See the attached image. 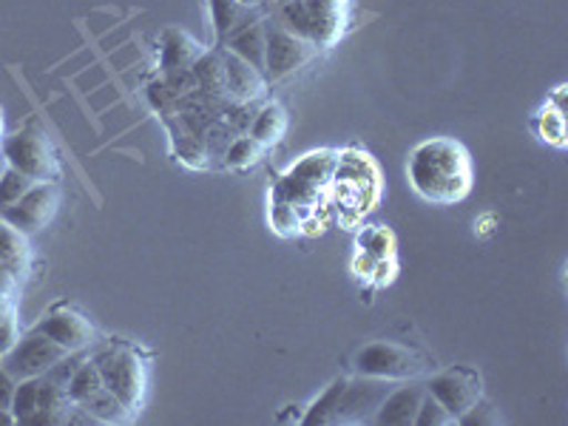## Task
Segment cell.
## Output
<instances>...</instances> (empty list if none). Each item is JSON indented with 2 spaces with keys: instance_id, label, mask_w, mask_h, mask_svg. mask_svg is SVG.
<instances>
[{
  "instance_id": "cell-41",
  "label": "cell",
  "mask_w": 568,
  "mask_h": 426,
  "mask_svg": "<svg viewBox=\"0 0 568 426\" xmlns=\"http://www.w3.org/2000/svg\"><path fill=\"white\" fill-rule=\"evenodd\" d=\"M338 3H349V0H338Z\"/></svg>"
},
{
  "instance_id": "cell-13",
  "label": "cell",
  "mask_w": 568,
  "mask_h": 426,
  "mask_svg": "<svg viewBox=\"0 0 568 426\" xmlns=\"http://www.w3.org/2000/svg\"><path fill=\"white\" fill-rule=\"evenodd\" d=\"M389 387H393V382L367 378V375H358L355 382H347V389H344L333 424H373L375 413L382 407Z\"/></svg>"
},
{
  "instance_id": "cell-22",
  "label": "cell",
  "mask_w": 568,
  "mask_h": 426,
  "mask_svg": "<svg viewBox=\"0 0 568 426\" xmlns=\"http://www.w3.org/2000/svg\"><path fill=\"white\" fill-rule=\"evenodd\" d=\"M284 131H287V111L276 100L253 111V120L247 125V136H253L262 149H273L284 136Z\"/></svg>"
},
{
  "instance_id": "cell-10",
  "label": "cell",
  "mask_w": 568,
  "mask_h": 426,
  "mask_svg": "<svg viewBox=\"0 0 568 426\" xmlns=\"http://www.w3.org/2000/svg\"><path fill=\"white\" fill-rule=\"evenodd\" d=\"M65 355L71 353H65L52 338L43 336L40 329L32 327L7 353L0 355V367L9 369L18 382H23V378H40V375H45L54 364L63 362Z\"/></svg>"
},
{
  "instance_id": "cell-19",
  "label": "cell",
  "mask_w": 568,
  "mask_h": 426,
  "mask_svg": "<svg viewBox=\"0 0 568 426\" xmlns=\"http://www.w3.org/2000/svg\"><path fill=\"white\" fill-rule=\"evenodd\" d=\"M191 74L196 80V91L207 94L213 100H227V85H225V63H222L220 45L205 49L191 65Z\"/></svg>"
},
{
  "instance_id": "cell-26",
  "label": "cell",
  "mask_w": 568,
  "mask_h": 426,
  "mask_svg": "<svg viewBox=\"0 0 568 426\" xmlns=\"http://www.w3.org/2000/svg\"><path fill=\"white\" fill-rule=\"evenodd\" d=\"M267 149H262L253 136L247 134H236L231 142H227L225 154H222V160H225L227 169L233 171H247L253 169L258 160H262V154H265Z\"/></svg>"
},
{
  "instance_id": "cell-32",
  "label": "cell",
  "mask_w": 568,
  "mask_h": 426,
  "mask_svg": "<svg viewBox=\"0 0 568 426\" xmlns=\"http://www.w3.org/2000/svg\"><path fill=\"white\" fill-rule=\"evenodd\" d=\"M395 276H398V256L375 258L373 273H369L367 284L373 287V291H384V287H389V284L395 282Z\"/></svg>"
},
{
  "instance_id": "cell-7",
  "label": "cell",
  "mask_w": 568,
  "mask_h": 426,
  "mask_svg": "<svg viewBox=\"0 0 568 426\" xmlns=\"http://www.w3.org/2000/svg\"><path fill=\"white\" fill-rule=\"evenodd\" d=\"M0 151L12 169H18L20 174H27L34 182H58L63 174L58 151L38 123H29L14 131L12 136H3Z\"/></svg>"
},
{
  "instance_id": "cell-6",
  "label": "cell",
  "mask_w": 568,
  "mask_h": 426,
  "mask_svg": "<svg viewBox=\"0 0 568 426\" xmlns=\"http://www.w3.org/2000/svg\"><path fill=\"white\" fill-rule=\"evenodd\" d=\"M355 375H367V378H382V382L404 384L420 378L429 369V358L420 355L415 347L398 342H369L364 344L353 358Z\"/></svg>"
},
{
  "instance_id": "cell-25",
  "label": "cell",
  "mask_w": 568,
  "mask_h": 426,
  "mask_svg": "<svg viewBox=\"0 0 568 426\" xmlns=\"http://www.w3.org/2000/svg\"><path fill=\"white\" fill-rule=\"evenodd\" d=\"M395 247H398V242H395V233L387 225H367L355 236V251L367 253L373 258L398 256Z\"/></svg>"
},
{
  "instance_id": "cell-34",
  "label": "cell",
  "mask_w": 568,
  "mask_h": 426,
  "mask_svg": "<svg viewBox=\"0 0 568 426\" xmlns=\"http://www.w3.org/2000/svg\"><path fill=\"white\" fill-rule=\"evenodd\" d=\"M373 265H375V258L373 256H367V253H362V251H355V256H353V273L358 278H364V282H367L369 278V273H373Z\"/></svg>"
},
{
  "instance_id": "cell-27",
  "label": "cell",
  "mask_w": 568,
  "mask_h": 426,
  "mask_svg": "<svg viewBox=\"0 0 568 426\" xmlns=\"http://www.w3.org/2000/svg\"><path fill=\"white\" fill-rule=\"evenodd\" d=\"M40 409V378H23L14 389L12 418L14 424H34V415Z\"/></svg>"
},
{
  "instance_id": "cell-15",
  "label": "cell",
  "mask_w": 568,
  "mask_h": 426,
  "mask_svg": "<svg viewBox=\"0 0 568 426\" xmlns=\"http://www.w3.org/2000/svg\"><path fill=\"white\" fill-rule=\"evenodd\" d=\"M424 393H426L424 387H418V384H409V382H404V387H398V389H389V393L384 395L378 413H375L373 424L415 426V415H418Z\"/></svg>"
},
{
  "instance_id": "cell-39",
  "label": "cell",
  "mask_w": 568,
  "mask_h": 426,
  "mask_svg": "<svg viewBox=\"0 0 568 426\" xmlns=\"http://www.w3.org/2000/svg\"><path fill=\"white\" fill-rule=\"evenodd\" d=\"M7 169H9V162H7V156H3V151H0V174H3Z\"/></svg>"
},
{
  "instance_id": "cell-35",
  "label": "cell",
  "mask_w": 568,
  "mask_h": 426,
  "mask_svg": "<svg viewBox=\"0 0 568 426\" xmlns=\"http://www.w3.org/2000/svg\"><path fill=\"white\" fill-rule=\"evenodd\" d=\"M491 225H497V216L495 213H486V216L475 220V233H478V236H489V233L495 231Z\"/></svg>"
},
{
  "instance_id": "cell-11",
  "label": "cell",
  "mask_w": 568,
  "mask_h": 426,
  "mask_svg": "<svg viewBox=\"0 0 568 426\" xmlns=\"http://www.w3.org/2000/svg\"><path fill=\"white\" fill-rule=\"evenodd\" d=\"M34 329L52 338L65 353H89L98 344V327L74 304H54L52 311L34 324Z\"/></svg>"
},
{
  "instance_id": "cell-12",
  "label": "cell",
  "mask_w": 568,
  "mask_h": 426,
  "mask_svg": "<svg viewBox=\"0 0 568 426\" xmlns=\"http://www.w3.org/2000/svg\"><path fill=\"white\" fill-rule=\"evenodd\" d=\"M58 182H34L12 207H7V211L0 213V220H7L12 227H18V231H23L27 236H32V233H40L49 222H52V216L58 213Z\"/></svg>"
},
{
  "instance_id": "cell-9",
  "label": "cell",
  "mask_w": 568,
  "mask_h": 426,
  "mask_svg": "<svg viewBox=\"0 0 568 426\" xmlns=\"http://www.w3.org/2000/svg\"><path fill=\"white\" fill-rule=\"evenodd\" d=\"M424 389L435 400H440V407L460 424V418L469 415L484 398V378H480L478 369L471 367H446L429 375L424 382Z\"/></svg>"
},
{
  "instance_id": "cell-21",
  "label": "cell",
  "mask_w": 568,
  "mask_h": 426,
  "mask_svg": "<svg viewBox=\"0 0 568 426\" xmlns=\"http://www.w3.org/2000/svg\"><path fill=\"white\" fill-rule=\"evenodd\" d=\"M222 45H225L227 52L247 60L253 69L265 71V18H258L253 23H245L242 29H236Z\"/></svg>"
},
{
  "instance_id": "cell-20",
  "label": "cell",
  "mask_w": 568,
  "mask_h": 426,
  "mask_svg": "<svg viewBox=\"0 0 568 426\" xmlns=\"http://www.w3.org/2000/svg\"><path fill=\"white\" fill-rule=\"evenodd\" d=\"M0 265L9 267L18 278H23L32 267V245L29 236L18 227L9 225L7 220H0Z\"/></svg>"
},
{
  "instance_id": "cell-14",
  "label": "cell",
  "mask_w": 568,
  "mask_h": 426,
  "mask_svg": "<svg viewBox=\"0 0 568 426\" xmlns=\"http://www.w3.org/2000/svg\"><path fill=\"white\" fill-rule=\"evenodd\" d=\"M222 63H225V85H227V100L231 103H258V100L267 98V83L265 71L253 69L247 60H242L240 54L227 52L225 45H220Z\"/></svg>"
},
{
  "instance_id": "cell-4",
  "label": "cell",
  "mask_w": 568,
  "mask_h": 426,
  "mask_svg": "<svg viewBox=\"0 0 568 426\" xmlns=\"http://www.w3.org/2000/svg\"><path fill=\"white\" fill-rule=\"evenodd\" d=\"M336 149H318L298 156L291 169H284L271 185V202L293 205L302 222L318 207H327L329 180H333V171H336Z\"/></svg>"
},
{
  "instance_id": "cell-1",
  "label": "cell",
  "mask_w": 568,
  "mask_h": 426,
  "mask_svg": "<svg viewBox=\"0 0 568 426\" xmlns=\"http://www.w3.org/2000/svg\"><path fill=\"white\" fill-rule=\"evenodd\" d=\"M407 180L418 200L429 205H458L471 194L475 169L464 142L429 136L409 151Z\"/></svg>"
},
{
  "instance_id": "cell-30",
  "label": "cell",
  "mask_w": 568,
  "mask_h": 426,
  "mask_svg": "<svg viewBox=\"0 0 568 426\" xmlns=\"http://www.w3.org/2000/svg\"><path fill=\"white\" fill-rule=\"evenodd\" d=\"M271 227L273 233L291 240V236H302V216L293 205H284V202H271Z\"/></svg>"
},
{
  "instance_id": "cell-33",
  "label": "cell",
  "mask_w": 568,
  "mask_h": 426,
  "mask_svg": "<svg viewBox=\"0 0 568 426\" xmlns=\"http://www.w3.org/2000/svg\"><path fill=\"white\" fill-rule=\"evenodd\" d=\"M18 378H14L9 369L0 367V407H7L12 413V398H14V389H18Z\"/></svg>"
},
{
  "instance_id": "cell-40",
  "label": "cell",
  "mask_w": 568,
  "mask_h": 426,
  "mask_svg": "<svg viewBox=\"0 0 568 426\" xmlns=\"http://www.w3.org/2000/svg\"><path fill=\"white\" fill-rule=\"evenodd\" d=\"M273 7H282V3H287V0H271Z\"/></svg>"
},
{
  "instance_id": "cell-3",
  "label": "cell",
  "mask_w": 568,
  "mask_h": 426,
  "mask_svg": "<svg viewBox=\"0 0 568 426\" xmlns=\"http://www.w3.org/2000/svg\"><path fill=\"white\" fill-rule=\"evenodd\" d=\"M100 378L131 415H140L149 395V355L129 338H105L89 349Z\"/></svg>"
},
{
  "instance_id": "cell-2",
  "label": "cell",
  "mask_w": 568,
  "mask_h": 426,
  "mask_svg": "<svg viewBox=\"0 0 568 426\" xmlns=\"http://www.w3.org/2000/svg\"><path fill=\"white\" fill-rule=\"evenodd\" d=\"M382 200V171L362 149L338 151L336 171L329 180V211L342 227H355Z\"/></svg>"
},
{
  "instance_id": "cell-16",
  "label": "cell",
  "mask_w": 568,
  "mask_h": 426,
  "mask_svg": "<svg viewBox=\"0 0 568 426\" xmlns=\"http://www.w3.org/2000/svg\"><path fill=\"white\" fill-rule=\"evenodd\" d=\"M562 98H566V85L555 89V94L531 116V131H535L537 140L557 151L566 149V105H562Z\"/></svg>"
},
{
  "instance_id": "cell-38",
  "label": "cell",
  "mask_w": 568,
  "mask_h": 426,
  "mask_svg": "<svg viewBox=\"0 0 568 426\" xmlns=\"http://www.w3.org/2000/svg\"><path fill=\"white\" fill-rule=\"evenodd\" d=\"M7 136V123H3V109H0V142Z\"/></svg>"
},
{
  "instance_id": "cell-18",
  "label": "cell",
  "mask_w": 568,
  "mask_h": 426,
  "mask_svg": "<svg viewBox=\"0 0 568 426\" xmlns=\"http://www.w3.org/2000/svg\"><path fill=\"white\" fill-rule=\"evenodd\" d=\"M258 18H265L262 9H247L242 7L240 0H211V20L216 45H222L236 29H242L245 23H253Z\"/></svg>"
},
{
  "instance_id": "cell-28",
  "label": "cell",
  "mask_w": 568,
  "mask_h": 426,
  "mask_svg": "<svg viewBox=\"0 0 568 426\" xmlns=\"http://www.w3.org/2000/svg\"><path fill=\"white\" fill-rule=\"evenodd\" d=\"M20 338L18 296H0V355Z\"/></svg>"
},
{
  "instance_id": "cell-37",
  "label": "cell",
  "mask_w": 568,
  "mask_h": 426,
  "mask_svg": "<svg viewBox=\"0 0 568 426\" xmlns=\"http://www.w3.org/2000/svg\"><path fill=\"white\" fill-rule=\"evenodd\" d=\"M242 7H247V9H262L265 7V0H240Z\"/></svg>"
},
{
  "instance_id": "cell-31",
  "label": "cell",
  "mask_w": 568,
  "mask_h": 426,
  "mask_svg": "<svg viewBox=\"0 0 568 426\" xmlns=\"http://www.w3.org/2000/svg\"><path fill=\"white\" fill-rule=\"evenodd\" d=\"M415 426H458V420L440 407V400H435L433 395L424 393L418 415H415Z\"/></svg>"
},
{
  "instance_id": "cell-23",
  "label": "cell",
  "mask_w": 568,
  "mask_h": 426,
  "mask_svg": "<svg viewBox=\"0 0 568 426\" xmlns=\"http://www.w3.org/2000/svg\"><path fill=\"white\" fill-rule=\"evenodd\" d=\"M78 409L89 418V424H129V420H134V415L109 393V387L98 389V393L91 395L83 407Z\"/></svg>"
},
{
  "instance_id": "cell-29",
  "label": "cell",
  "mask_w": 568,
  "mask_h": 426,
  "mask_svg": "<svg viewBox=\"0 0 568 426\" xmlns=\"http://www.w3.org/2000/svg\"><path fill=\"white\" fill-rule=\"evenodd\" d=\"M32 185H34V180H29L27 174H20L18 169H12V165H9V169L0 174V213L7 211V207H12L14 202L27 194Z\"/></svg>"
},
{
  "instance_id": "cell-17",
  "label": "cell",
  "mask_w": 568,
  "mask_h": 426,
  "mask_svg": "<svg viewBox=\"0 0 568 426\" xmlns=\"http://www.w3.org/2000/svg\"><path fill=\"white\" fill-rule=\"evenodd\" d=\"M202 52H205V45L196 43L191 34L180 32V29H169V32L162 34V45H160L162 74L176 69H191Z\"/></svg>"
},
{
  "instance_id": "cell-24",
  "label": "cell",
  "mask_w": 568,
  "mask_h": 426,
  "mask_svg": "<svg viewBox=\"0 0 568 426\" xmlns=\"http://www.w3.org/2000/svg\"><path fill=\"white\" fill-rule=\"evenodd\" d=\"M347 382L349 378H344L342 375V378H336V382L329 384V387L324 389L316 400H313L311 407H307V413L302 415V424L304 426L333 424V420H336V413H338V404H342L344 389H347Z\"/></svg>"
},
{
  "instance_id": "cell-8",
  "label": "cell",
  "mask_w": 568,
  "mask_h": 426,
  "mask_svg": "<svg viewBox=\"0 0 568 426\" xmlns=\"http://www.w3.org/2000/svg\"><path fill=\"white\" fill-rule=\"evenodd\" d=\"M322 49H316L307 40L296 38L293 32L278 23L276 18H265V78L267 83H278V80L291 78L298 69L318 58Z\"/></svg>"
},
{
  "instance_id": "cell-36",
  "label": "cell",
  "mask_w": 568,
  "mask_h": 426,
  "mask_svg": "<svg viewBox=\"0 0 568 426\" xmlns=\"http://www.w3.org/2000/svg\"><path fill=\"white\" fill-rule=\"evenodd\" d=\"M7 424H14V418L7 407H0V426H7Z\"/></svg>"
},
{
  "instance_id": "cell-5",
  "label": "cell",
  "mask_w": 568,
  "mask_h": 426,
  "mask_svg": "<svg viewBox=\"0 0 568 426\" xmlns=\"http://www.w3.org/2000/svg\"><path fill=\"white\" fill-rule=\"evenodd\" d=\"M347 7L338 0H287L276 7L273 18L282 23L287 32L307 40L316 49H329L342 40L347 27Z\"/></svg>"
}]
</instances>
